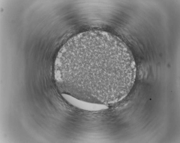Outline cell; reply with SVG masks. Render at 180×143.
I'll list each match as a JSON object with an SVG mask.
<instances>
[{
  "label": "cell",
  "mask_w": 180,
  "mask_h": 143,
  "mask_svg": "<svg viewBox=\"0 0 180 143\" xmlns=\"http://www.w3.org/2000/svg\"><path fill=\"white\" fill-rule=\"evenodd\" d=\"M54 72L62 93L87 103L107 105L128 94L136 69L124 43L110 33L92 30L73 36L62 46Z\"/></svg>",
  "instance_id": "6da1fadb"
}]
</instances>
